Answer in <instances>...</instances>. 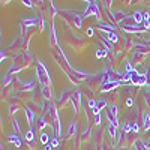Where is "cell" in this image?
Instances as JSON below:
<instances>
[{
    "label": "cell",
    "mask_w": 150,
    "mask_h": 150,
    "mask_svg": "<svg viewBox=\"0 0 150 150\" xmlns=\"http://www.w3.org/2000/svg\"><path fill=\"white\" fill-rule=\"evenodd\" d=\"M41 143H44V144L48 143V135H47V134H42V135H41Z\"/></svg>",
    "instance_id": "cell-20"
},
{
    "label": "cell",
    "mask_w": 150,
    "mask_h": 150,
    "mask_svg": "<svg viewBox=\"0 0 150 150\" xmlns=\"http://www.w3.org/2000/svg\"><path fill=\"white\" fill-rule=\"evenodd\" d=\"M51 41H53V45L57 44V39H56V30H54V26H51Z\"/></svg>",
    "instance_id": "cell-15"
},
{
    "label": "cell",
    "mask_w": 150,
    "mask_h": 150,
    "mask_svg": "<svg viewBox=\"0 0 150 150\" xmlns=\"http://www.w3.org/2000/svg\"><path fill=\"white\" fill-rule=\"evenodd\" d=\"M42 93H44V96H45L47 99H50V98L53 96L51 90H50V86H42Z\"/></svg>",
    "instance_id": "cell-10"
},
{
    "label": "cell",
    "mask_w": 150,
    "mask_h": 150,
    "mask_svg": "<svg viewBox=\"0 0 150 150\" xmlns=\"http://www.w3.org/2000/svg\"><path fill=\"white\" fill-rule=\"evenodd\" d=\"M132 72H135V69H132L131 63H126V74H132Z\"/></svg>",
    "instance_id": "cell-21"
},
{
    "label": "cell",
    "mask_w": 150,
    "mask_h": 150,
    "mask_svg": "<svg viewBox=\"0 0 150 150\" xmlns=\"http://www.w3.org/2000/svg\"><path fill=\"white\" fill-rule=\"evenodd\" d=\"M89 107L93 110L95 107H98V101H95V99H90V101H89Z\"/></svg>",
    "instance_id": "cell-19"
},
{
    "label": "cell",
    "mask_w": 150,
    "mask_h": 150,
    "mask_svg": "<svg viewBox=\"0 0 150 150\" xmlns=\"http://www.w3.org/2000/svg\"><path fill=\"white\" fill-rule=\"evenodd\" d=\"M119 84H120L119 81H116V83H108V84L102 86V92H108V90H112V89H116V87H117Z\"/></svg>",
    "instance_id": "cell-6"
},
{
    "label": "cell",
    "mask_w": 150,
    "mask_h": 150,
    "mask_svg": "<svg viewBox=\"0 0 150 150\" xmlns=\"http://www.w3.org/2000/svg\"><path fill=\"white\" fill-rule=\"evenodd\" d=\"M75 132H77V123L72 122L71 126H69V131H68V135H74Z\"/></svg>",
    "instance_id": "cell-12"
},
{
    "label": "cell",
    "mask_w": 150,
    "mask_h": 150,
    "mask_svg": "<svg viewBox=\"0 0 150 150\" xmlns=\"http://www.w3.org/2000/svg\"><path fill=\"white\" fill-rule=\"evenodd\" d=\"M132 131V123H126L125 125V132H131Z\"/></svg>",
    "instance_id": "cell-22"
},
{
    "label": "cell",
    "mask_w": 150,
    "mask_h": 150,
    "mask_svg": "<svg viewBox=\"0 0 150 150\" xmlns=\"http://www.w3.org/2000/svg\"><path fill=\"white\" fill-rule=\"evenodd\" d=\"M93 14L96 15L98 20H101V11H99V8H98V5H96L95 2L87 6V9H86V12H84V17H90V15H93Z\"/></svg>",
    "instance_id": "cell-2"
},
{
    "label": "cell",
    "mask_w": 150,
    "mask_h": 150,
    "mask_svg": "<svg viewBox=\"0 0 150 150\" xmlns=\"http://www.w3.org/2000/svg\"><path fill=\"white\" fill-rule=\"evenodd\" d=\"M99 111H101V108H99V107H95V108H93V114L98 116V114H99Z\"/></svg>",
    "instance_id": "cell-27"
},
{
    "label": "cell",
    "mask_w": 150,
    "mask_h": 150,
    "mask_svg": "<svg viewBox=\"0 0 150 150\" xmlns=\"http://www.w3.org/2000/svg\"><path fill=\"white\" fill-rule=\"evenodd\" d=\"M14 128H15L17 132H20V126H18V122L17 120H14Z\"/></svg>",
    "instance_id": "cell-30"
},
{
    "label": "cell",
    "mask_w": 150,
    "mask_h": 150,
    "mask_svg": "<svg viewBox=\"0 0 150 150\" xmlns=\"http://www.w3.org/2000/svg\"><path fill=\"white\" fill-rule=\"evenodd\" d=\"M126 105H128V107H132V99H131V98L126 99Z\"/></svg>",
    "instance_id": "cell-32"
},
{
    "label": "cell",
    "mask_w": 150,
    "mask_h": 150,
    "mask_svg": "<svg viewBox=\"0 0 150 150\" xmlns=\"http://www.w3.org/2000/svg\"><path fill=\"white\" fill-rule=\"evenodd\" d=\"M107 36H108V41H110L111 44H116V42H119V36H117L114 32H110Z\"/></svg>",
    "instance_id": "cell-9"
},
{
    "label": "cell",
    "mask_w": 150,
    "mask_h": 150,
    "mask_svg": "<svg viewBox=\"0 0 150 150\" xmlns=\"http://www.w3.org/2000/svg\"><path fill=\"white\" fill-rule=\"evenodd\" d=\"M116 128H117V126H114L112 123L108 125V134H110L111 137H116Z\"/></svg>",
    "instance_id": "cell-14"
},
{
    "label": "cell",
    "mask_w": 150,
    "mask_h": 150,
    "mask_svg": "<svg viewBox=\"0 0 150 150\" xmlns=\"http://www.w3.org/2000/svg\"><path fill=\"white\" fill-rule=\"evenodd\" d=\"M87 2H90V3H93V0H87Z\"/></svg>",
    "instance_id": "cell-36"
},
{
    "label": "cell",
    "mask_w": 150,
    "mask_h": 150,
    "mask_svg": "<svg viewBox=\"0 0 150 150\" xmlns=\"http://www.w3.org/2000/svg\"><path fill=\"white\" fill-rule=\"evenodd\" d=\"M95 123H96V125H101V114L95 116Z\"/></svg>",
    "instance_id": "cell-25"
},
{
    "label": "cell",
    "mask_w": 150,
    "mask_h": 150,
    "mask_svg": "<svg viewBox=\"0 0 150 150\" xmlns=\"http://www.w3.org/2000/svg\"><path fill=\"white\" fill-rule=\"evenodd\" d=\"M132 20H134L137 24H140V23H143V21H144V15L141 14V12H135V14L132 15Z\"/></svg>",
    "instance_id": "cell-7"
},
{
    "label": "cell",
    "mask_w": 150,
    "mask_h": 150,
    "mask_svg": "<svg viewBox=\"0 0 150 150\" xmlns=\"http://www.w3.org/2000/svg\"><path fill=\"white\" fill-rule=\"evenodd\" d=\"M108 120H110V123L114 125V126H119V122H117V107L116 105H111L108 108Z\"/></svg>",
    "instance_id": "cell-3"
},
{
    "label": "cell",
    "mask_w": 150,
    "mask_h": 150,
    "mask_svg": "<svg viewBox=\"0 0 150 150\" xmlns=\"http://www.w3.org/2000/svg\"><path fill=\"white\" fill-rule=\"evenodd\" d=\"M51 144H53V147H57L59 146V138H57V137L51 140Z\"/></svg>",
    "instance_id": "cell-24"
},
{
    "label": "cell",
    "mask_w": 150,
    "mask_h": 150,
    "mask_svg": "<svg viewBox=\"0 0 150 150\" xmlns=\"http://www.w3.org/2000/svg\"><path fill=\"white\" fill-rule=\"evenodd\" d=\"M137 150H146L144 146H143V143H138V144H137Z\"/></svg>",
    "instance_id": "cell-28"
},
{
    "label": "cell",
    "mask_w": 150,
    "mask_h": 150,
    "mask_svg": "<svg viewBox=\"0 0 150 150\" xmlns=\"http://www.w3.org/2000/svg\"><path fill=\"white\" fill-rule=\"evenodd\" d=\"M132 132H138V125H137V123H132Z\"/></svg>",
    "instance_id": "cell-26"
},
{
    "label": "cell",
    "mask_w": 150,
    "mask_h": 150,
    "mask_svg": "<svg viewBox=\"0 0 150 150\" xmlns=\"http://www.w3.org/2000/svg\"><path fill=\"white\" fill-rule=\"evenodd\" d=\"M143 126H144V129H146V131H147V129H150V116L147 114V112L143 116Z\"/></svg>",
    "instance_id": "cell-8"
},
{
    "label": "cell",
    "mask_w": 150,
    "mask_h": 150,
    "mask_svg": "<svg viewBox=\"0 0 150 150\" xmlns=\"http://www.w3.org/2000/svg\"><path fill=\"white\" fill-rule=\"evenodd\" d=\"M45 150H53V144H47L45 146Z\"/></svg>",
    "instance_id": "cell-34"
},
{
    "label": "cell",
    "mask_w": 150,
    "mask_h": 150,
    "mask_svg": "<svg viewBox=\"0 0 150 150\" xmlns=\"http://www.w3.org/2000/svg\"><path fill=\"white\" fill-rule=\"evenodd\" d=\"M36 72H38V78H39V83L42 86H51V77H50L48 71L45 69L44 63H38L36 65Z\"/></svg>",
    "instance_id": "cell-1"
},
{
    "label": "cell",
    "mask_w": 150,
    "mask_h": 150,
    "mask_svg": "<svg viewBox=\"0 0 150 150\" xmlns=\"http://www.w3.org/2000/svg\"><path fill=\"white\" fill-rule=\"evenodd\" d=\"M107 51H108V50H98V51H96V57H98V59L107 57Z\"/></svg>",
    "instance_id": "cell-13"
},
{
    "label": "cell",
    "mask_w": 150,
    "mask_h": 150,
    "mask_svg": "<svg viewBox=\"0 0 150 150\" xmlns=\"http://www.w3.org/2000/svg\"><path fill=\"white\" fill-rule=\"evenodd\" d=\"M149 20H150V14H149V12H146V14H144V21H149Z\"/></svg>",
    "instance_id": "cell-31"
},
{
    "label": "cell",
    "mask_w": 150,
    "mask_h": 150,
    "mask_svg": "<svg viewBox=\"0 0 150 150\" xmlns=\"http://www.w3.org/2000/svg\"><path fill=\"white\" fill-rule=\"evenodd\" d=\"M72 102H74V107H75V112L80 111V107H81V93L80 92L72 93Z\"/></svg>",
    "instance_id": "cell-4"
},
{
    "label": "cell",
    "mask_w": 150,
    "mask_h": 150,
    "mask_svg": "<svg viewBox=\"0 0 150 150\" xmlns=\"http://www.w3.org/2000/svg\"><path fill=\"white\" fill-rule=\"evenodd\" d=\"M45 125H47L45 117H41V120H39V129H44V128H45Z\"/></svg>",
    "instance_id": "cell-18"
},
{
    "label": "cell",
    "mask_w": 150,
    "mask_h": 150,
    "mask_svg": "<svg viewBox=\"0 0 150 150\" xmlns=\"http://www.w3.org/2000/svg\"><path fill=\"white\" fill-rule=\"evenodd\" d=\"M9 141H11V143H14L17 147L21 146V141H20V138H18L17 135H9Z\"/></svg>",
    "instance_id": "cell-11"
},
{
    "label": "cell",
    "mask_w": 150,
    "mask_h": 150,
    "mask_svg": "<svg viewBox=\"0 0 150 150\" xmlns=\"http://www.w3.org/2000/svg\"><path fill=\"white\" fill-rule=\"evenodd\" d=\"M23 2H24V5H27L29 8H32V6H33V3L30 2V0H23Z\"/></svg>",
    "instance_id": "cell-29"
},
{
    "label": "cell",
    "mask_w": 150,
    "mask_h": 150,
    "mask_svg": "<svg viewBox=\"0 0 150 150\" xmlns=\"http://www.w3.org/2000/svg\"><path fill=\"white\" fill-rule=\"evenodd\" d=\"M5 59H6V56H5V53H2V57H0V60H2V62H3Z\"/></svg>",
    "instance_id": "cell-35"
},
{
    "label": "cell",
    "mask_w": 150,
    "mask_h": 150,
    "mask_svg": "<svg viewBox=\"0 0 150 150\" xmlns=\"http://www.w3.org/2000/svg\"><path fill=\"white\" fill-rule=\"evenodd\" d=\"M149 83H150V81H149Z\"/></svg>",
    "instance_id": "cell-37"
},
{
    "label": "cell",
    "mask_w": 150,
    "mask_h": 150,
    "mask_svg": "<svg viewBox=\"0 0 150 150\" xmlns=\"http://www.w3.org/2000/svg\"><path fill=\"white\" fill-rule=\"evenodd\" d=\"M105 105H107V102L104 101V99H101V101H98V107H99V108H104Z\"/></svg>",
    "instance_id": "cell-23"
},
{
    "label": "cell",
    "mask_w": 150,
    "mask_h": 150,
    "mask_svg": "<svg viewBox=\"0 0 150 150\" xmlns=\"http://www.w3.org/2000/svg\"><path fill=\"white\" fill-rule=\"evenodd\" d=\"M87 35H89V36H93V29H87Z\"/></svg>",
    "instance_id": "cell-33"
},
{
    "label": "cell",
    "mask_w": 150,
    "mask_h": 150,
    "mask_svg": "<svg viewBox=\"0 0 150 150\" xmlns=\"http://www.w3.org/2000/svg\"><path fill=\"white\" fill-rule=\"evenodd\" d=\"M24 26H35V24H36V21L33 20V18H29V20H24Z\"/></svg>",
    "instance_id": "cell-16"
},
{
    "label": "cell",
    "mask_w": 150,
    "mask_h": 150,
    "mask_svg": "<svg viewBox=\"0 0 150 150\" xmlns=\"http://www.w3.org/2000/svg\"><path fill=\"white\" fill-rule=\"evenodd\" d=\"M26 116H27V122H29V125H33V122H35V112L27 107L26 108Z\"/></svg>",
    "instance_id": "cell-5"
},
{
    "label": "cell",
    "mask_w": 150,
    "mask_h": 150,
    "mask_svg": "<svg viewBox=\"0 0 150 150\" xmlns=\"http://www.w3.org/2000/svg\"><path fill=\"white\" fill-rule=\"evenodd\" d=\"M26 140H27V141H33V131H29V132L26 134Z\"/></svg>",
    "instance_id": "cell-17"
}]
</instances>
